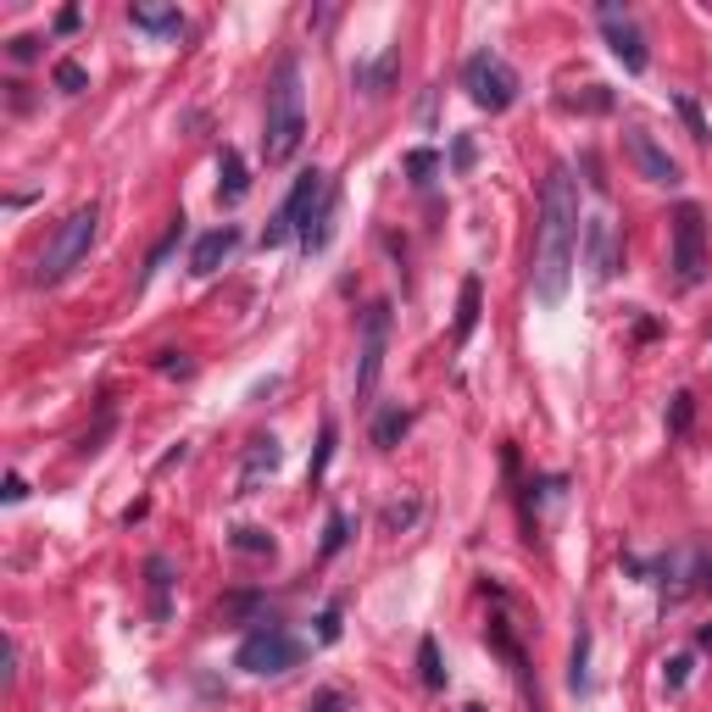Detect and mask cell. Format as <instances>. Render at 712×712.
I'll use <instances>...</instances> for the list:
<instances>
[{
	"instance_id": "6da1fadb",
	"label": "cell",
	"mask_w": 712,
	"mask_h": 712,
	"mask_svg": "<svg viewBox=\"0 0 712 712\" xmlns=\"http://www.w3.org/2000/svg\"><path fill=\"white\" fill-rule=\"evenodd\" d=\"M579 189H574V173L557 162L546 173V189H540V251H535V301L540 306H563L568 284H574V256H579Z\"/></svg>"
},
{
	"instance_id": "7a4b0ae2",
	"label": "cell",
	"mask_w": 712,
	"mask_h": 712,
	"mask_svg": "<svg viewBox=\"0 0 712 712\" xmlns=\"http://www.w3.org/2000/svg\"><path fill=\"white\" fill-rule=\"evenodd\" d=\"M301 145H306V89H301V61L284 56V61L273 67V84H267L262 156H267V167H284V162H295Z\"/></svg>"
},
{
	"instance_id": "3957f363",
	"label": "cell",
	"mask_w": 712,
	"mask_h": 712,
	"mask_svg": "<svg viewBox=\"0 0 712 712\" xmlns=\"http://www.w3.org/2000/svg\"><path fill=\"white\" fill-rule=\"evenodd\" d=\"M95 228H100V212L95 206H78V212H67L61 223H56V234L45 240V251H39V262H33V284L45 290V284H61L84 256H89V245H95Z\"/></svg>"
},
{
	"instance_id": "277c9868",
	"label": "cell",
	"mask_w": 712,
	"mask_h": 712,
	"mask_svg": "<svg viewBox=\"0 0 712 712\" xmlns=\"http://www.w3.org/2000/svg\"><path fill=\"white\" fill-rule=\"evenodd\" d=\"M462 89H468V100L479 106V111H507L513 100H518V67L501 56V50H474L468 61H462Z\"/></svg>"
},
{
	"instance_id": "5b68a950",
	"label": "cell",
	"mask_w": 712,
	"mask_h": 712,
	"mask_svg": "<svg viewBox=\"0 0 712 712\" xmlns=\"http://www.w3.org/2000/svg\"><path fill=\"white\" fill-rule=\"evenodd\" d=\"M301 641L284 630V624H256L245 641H240V652H234V669H245V674H290L295 663H301Z\"/></svg>"
},
{
	"instance_id": "8992f818",
	"label": "cell",
	"mask_w": 712,
	"mask_h": 712,
	"mask_svg": "<svg viewBox=\"0 0 712 712\" xmlns=\"http://www.w3.org/2000/svg\"><path fill=\"white\" fill-rule=\"evenodd\" d=\"M669 234H674V279H680V290H696L708 279V212L685 201L674 212Z\"/></svg>"
},
{
	"instance_id": "52a82bcc",
	"label": "cell",
	"mask_w": 712,
	"mask_h": 712,
	"mask_svg": "<svg viewBox=\"0 0 712 712\" xmlns=\"http://www.w3.org/2000/svg\"><path fill=\"white\" fill-rule=\"evenodd\" d=\"M323 189H329V178H323L318 167H306V173L295 178V189L284 195V206L273 212V223L262 228V251H273V245H284L290 234H301V223H306V212L323 201Z\"/></svg>"
},
{
	"instance_id": "ba28073f",
	"label": "cell",
	"mask_w": 712,
	"mask_h": 712,
	"mask_svg": "<svg viewBox=\"0 0 712 712\" xmlns=\"http://www.w3.org/2000/svg\"><path fill=\"white\" fill-rule=\"evenodd\" d=\"M384 351H390V301H373L362 312V357H357V401H368L384 379Z\"/></svg>"
},
{
	"instance_id": "9c48e42d",
	"label": "cell",
	"mask_w": 712,
	"mask_h": 712,
	"mask_svg": "<svg viewBox=\"0 0 712 712\" xmlns=\"http://www.w3.org/2000/svg\"><path fill=\"white\" fill-rule=\"evenodd\" d=\"M596 17H602V33H607L613 56H618V61H624L630 72H646V67H652V50H646V33L635 28V17H630V11H624L618 0H607V6H602Z\"/></svg>"
},
{
	"instance_id": "30bf717a",
	"label": "cell",
	"mask_w": 712,
	"mask_h": 712,
	"mask_svg": "<svg viewBox=\"0 0 712 712\" xmlns=\"http://www.w3.org/2000/svg\"><path fill=\"white\" fill-rule=\"evenodd\" d=\"M585 262H591V279L596 284H607L618 267H624V245H618V234H613V223L607 217H585Z\"/></svg>"
},
{
	"instance_id": "8fae6325",
	"label": "cell",
	"mask_w": 712,
	"mask_h": 712,
	"mask_svg": "<svg viewBox=\"0 0 712 712\" xmlns=\"http://www.w3.org/2000/svg\"><path fill=\"white\" fill-rule=\"evenodd\" d=\"M624 145H630V162L641 167V178H652V184H680V162H674L646 128H630Z\"/></svg>"
},
{
	"instance_id": "7c38bea8",
	"label": "cell",
	"mask_w": 712,
	"mask_h": 712,
	"mask_svg": "<svg viewBox=\"0 0 712 712\" xmlns=\"http://www.w3.org/2000/svg\"><path fill=\"white\" fill-rule=\"evenodd\" d=\"M234 251H240V228H234V223L206 228V234L189 245V273H195V279H212V273H217V267H223Z\"/></svg>"
},
{
	"instance_id": "4fadbf2b",
	"label": "cell",
	"mask_w": 712,
	"mask_h": 712,
	"mask_svg": "<svg viewBox=\"0 0 712 712\" xmlns=\"http://www.w3.org/2000/svg\"><path fill=\"white\" fill-rule=\"evenodd\" d=\"M279 462H284V446H279L273 435L251 440L245 468H240V496H256V485H262V479H273V474H279Z\"/></svg>"
},
{
	"instance_id": "5bb4252c",
	"label": "cell",
	"mask_w": 712,
	"mask_h": 712,
	"mask_svg": "<svg viewBox=\"0 0 712 712\" xmlns=\"http://www.w3.org/2000/svg\"><path fill=\"white\" fill-rule=\"evenodd\" d=\"M217 206H240L245 195H251V167H245V156L234 150V145H223V162H217Z\"/></svg>"
},
{
	"instance_id": "9a60e30c",
	"label": "cell",
	"mask_w": 712,
	"mask_h": 712,
	"mask_svg": "<svg viewBox=\"0 0 712 712\" xmlns=\"http://www.w3.org/2000/svg\"><path fill=\"white\" fill-rule=\"evenodd\" d=\"M301 251L306 256H318V251H329V240H334V189H323V201L306 212V223H301Z\"/></svg>"
},
{
	"instance_id": "2e32d148",
	"label": "cell",
	"mask_w": 712,
	"mask_h": 712,
	"mask_svg": "<svg viewBox=\"0 0 712 712\" xmlns=\"http://www.w3.org/2000/svg\"><path fill=\"white\" fill-rule=\"evenodd\" d=\"M145 591H150V618L167 624V618H173V563H167L162 552L145 557Z\"/></svg>"
},
{
	"instance_id": "e0dca14e",
	"label": "cell",
	"mask_w": 712,
	"mask_h": 712,
	"mask_svg": "<svg viewBox=\"0 0 712 712\" xmlns=\"http://www.w3.org/2000/svg\"><path fill=\"white\" fill-rule=\"evenodd\" d=\"M128 22H134L139 33H162V39H178V33H184V11H178V6H134Z\"/></svg>"
},
{
	"instance_id": "ac0fdd59",
	"label": "cell",
	"mask_w": 712,
	"mask_h": 712,
	"mask_svg": "<svg viewBox=\"0 0 712 712\" xmlns=\"http://www.w3.org/2000/svg\"><path fill=\"white\" fill-rule=\"evenodd\" d=\"M396 67H401V50L390 45L373 67H362L357 72V89H368V95H390V84H396Z\"/></svg>"
},
{
	"instance_id": "d6986e66",
	"label": "cell",
	"mask_w": 712,
	"mask_h": 712,
	"mask_svg": "<svg viewBox=\"0 0 712 712\" xmlns=\"http://www.w3.org/2000/svg\"><path fill=\"white\" fill-rule=\"evenodd\" d=\"M479 306H485V284L479 279H462V295H457V340H474Z\"/></svg>"
},
{
	"instance_id": "ffe728a7",
	"label": "cell",
	"mask_w": 712,
	"mask_h": 712,
	"mask_svg": "<svg viewBox=\"0 0 712 712\" xmlns=\"http://www.w3.org/2000/svg\"><path fill=\"white\" fill-rule=\"evenodd\" d=\"M407 429H412V412H407V407H384V412L373 418V446H384V451H396Z\"/></svg>"
},
{
	"instance_id": "44dd1931",
	"label": "cell",
	"mask_w": 712,
	"mask_h": 712,
	"mask_svg": "<svg viewBox=\"0 0 712 712\" xmlns=\"http://www.w3.org/2000/svg\"><path fill=\"white\" fill-rule=\"evenodd\" d=\"M178 240H184V217H173V228H167V234H162V240L150 245V256H145V273H139V284H150V279H156V273L167 267V256L178 251Z\"/></svg>"
},
{
	"instance_id": "7402d4cb",
	"label": "cell",
	"mask_w": 712,
	"mask_h": 712,
	"mask_svg": "<svg viewBox=\"0 0 712 712\" xmlns=\"http://www.w3.org/2000/svg\"><path fill=\"white\" fill-rule=\"evenodd\" d=\"M418 674H423L429 691H446V663H440V641H435V635L418 641Z\"/></svg>"
},
{
	"instance_id": "603a6c76",
	"label": "cell",
	"mask_w": 712,
	"mask_h": 712,
	"mask_svg": "<svg viewBox=\"0 0 712 712\" xmlns=\"http://www.w3.org/2000/svg\"><path fill=\"white\" fill-rule=\"evenodd\" d=\"M334 440H340V423H334V418H323V429H318V451H312V468H306V479H312V485L329 474V462H334Z\"/></svg>"
},
{
	"instance_id": "cb8c5ba5",
	"label": "cell",
	"mask_w": 712,
	"mask_h": 712,
	"mask_svg": "<svg viewBox=\"0 0 712 712\" xmlns=\"http://www.w3.org/2000/svg\"><path fill=\"white\" fill-rule=\"evenodd\" d=\"M568 685H574L579 696H591V630H579V641H574V669H568Z\"/></svg>"
},
{
	"instance_id": "d4e9b609",
	"label": "cell",
	"mask_w": 712,
	"mask_h": 712,
	"mask_svg": "<svg viewBox=\"0 0 712 712\" xmlns=\"http://www.w3.org/2000/svg\"><path fill=\"white\" fill-rule=\"evenodd\" d=\"M691 423H696V396H691V390H680V396L669 401V435L680 440V435H691Z\"/></svg>"
},
{
	"instance_id": "484cf974",
	"label": "cell",
	"mask_w": 712,
	"mask_h": 712,
	"mask_svg": "<svg viewBox=\"0 0 712 712\" xmlns=\"http://www.w3.org/2000/svg\"><path fill=\"white\" fill-rule=\"evenodd\" d=\"M234 552H245V557H273V535H267L262 524H245V529H234Z\"/></svg>"
},
{
	"instance_id": "4316f807",
	"label": "cell",
	"mask_w": 712,
	"mask_h": 712,
	"mask_svg": "<svg viewBox=\"0 0 712 712\" xmlns=\"http://www.w3.org/2000/svg\"><path fill=\"white\" fill-rule=\"evenodd\" d=\"M301 712H357V702H351L345 691L323 685V691H312V696H306V708H301Z\"/></svg>"
},
{
	"instance_id": "83f0119b",
	"label": "cell",
	"mask_w": 712,
	"mask_h": 712,
	"mask_svg": "<svg viewBox=\"0 0 712 712\" xmlns=\"http://www.w3.org/2000/svg\"><path fill=\"white\" fill-rule=\"evenodd\" d=\"M56 89H61V95H84V89H89V72H84L78 61H56Z\"/></svg>"
},
{
	"instance_id": "f1b7e54d",
	"label": "cell",
	"mask_w": 712,
	"mask_h": 712,
	"mask_svg": "<svg viewBox=\"0 0 712 712\" xmlns=\"http://www.w3.org/2000/svg\"><path fill=\"white\" fill-rule=\"evenodd\" d=\"M345 540H351V518L345 513H329V524H323V557H334Z\"/></svg>"
},
{
	"instance_id": "f546056e",
	"label": "cell",
	"mask_w": 712,
	"mask_h": 712,
	"mask_svg": "<svg viewBox=\"0 0 712 712\" xmlns=\"http://www.w3.org/2000/svg\"><path fill=\"white\" fill-rule=\"evenodd\" d=\"M156 373H167V379H189L195 362H189V351H156Z\"/></svg>"
},
{
	"instance_id": "4dcf8cb0",
	"label": "cell",
	"mask_w": 712,
	"mask_h": 712,
	"mask_svg": "<svg viewBox=\"0 0 712 712\" xmlns=\"http://www.w3.org/2000/svg\"><path fill=\"white\" fill-rule=\"evenodd\" d=\"M407 173H412V184H429V178L440 173V156H435V150H412V156H407Z\"/></svg>"
},
{
	"instance_id": "1f68e13d",
	"label": "cell",
	"mask_w": 712,
	"mask_h": 712,
	"mask_svg": "<svg viewBox=\"0 0 712 712\" xmlns=\"http://www.w3.org/2000/svg\"><path fill=\"white\" fill-rule=\"evenodd\" d=\"M407 524H418V501H396V507H384V529H407Z\"/></svg>"
},
{
	"instance_id": "d6a6232c",
	"label": "cell",
	"mask_w": 712,
	"mask_h": 712,
	"mask_svg": "<svg viewBox=\"0 0 712 712\" xmlns=\"http://www.w3.org/2000/svg\"><path fill=\"white\" fill-rule=\"evenodd\" d=\"M6 50H11V61H22V67H28V61H39V39H33V33H17Z\"/></svg>"
},
{
	"instance_id": "836d02e7",
	"label": "cell",
	"mask_w": 712,
	"mask_h": 712,
	"mask_svg": "<svg viewBox=\"0 0 712 712\" xmlns=\"http://www.w3.org/2000/svg\"><path fill=\"white\" fill-rule=\"evenodd\" d=\"M318 641H340V602H329L318 613Z\"/></svg>"
},
{
	"instance_id": "e575fe53",
	"label": "cell",
	"mask_w": 712,
	"mask_h": 712,
	"mask_svg": "<svg viewBox=\"0 0 712 712\" xmlns=\"http://www.w3.org/2000/svg\"><path fill=\"white\" fill-rule=\"evenodd\" d=\"M451 167H457V173H462V167H474V139H468V134H457V139H451Z\"/></svg>"
},
{
	"instance_id": "d590c367",
	"label": "cell",
	"mask_w": 712,
	"mask_h": 712,
	"mask_svg": "<svg viewBox=\"0 0 712 712\" xmlns=\"http://www.w3.org/2000/svg\"><path fill=\"white\" fill-rule=\"evenodd\" d=\"M663 680H669V691H685V680H691V657H674Z\"/></svg>"
},
{
	"instance_id": "8d00e7d4",
	"label": "cell",
	"mask_w": 712,
	"mask_h": 712,
	"mask_svg": "<svg viewBox=\"0 0 712 712\" xmlns=\"http://www.w3.org/2000/svg\"><path fill=\"white\" fill-rule=\"evenodd\" d=\"M256 607H262L256 596H228L223 602V618H240V613H256Z\"/></svg>"
},
{
	"instance_id": "74e56055",
	"label": "cell",
	"mask_w": 712,
	"mask_h": 712,
	"mask_svg": "<svg viewBox=\"0 0 712 712\" xmlns=\"http://www.w3.org/2000/svg\"><path fill=\"white\" fill-rule=\"evenodd\" d=\"M680 111H685V123H691V134H696V139H708V123H702V111H696L691 100H680Z\"/></svg>"
},
{
	"instance_id": "f35d334b",
	"label": "cell",
	"mask_w": 712,
	"mask_h": 712,
	"mask_svg": "<svg viewBox=\"0 0 712 712\" xmlns=\"http://www.w3.org/2000/svg\"><path fill=\"white\" fill-rule=\"evenodd\" d=\"M78 22H84V11H78V6H67V11H61V17H56V33H72V28H78Z\"/></svg>"
},
{
	"instance_id": "ab89813d",
	"label": "cell",
	"mask_w": 712,
	"mask_h": 712,
	"mask_svg": "<svg viewBox=\"0 0 712 712\" xmlns=\"http://www.w3.org/2000/svg\"><path fill=\"white\" fill-rule=\"evenodd\" d=\"M22 496H28V485H22V479H17V474H6V501H11V507H17V501H22Z\"/></svg>"
},
{
	"instance_id": "60d3db41",
	"label": "cell",
	"mask_w": 712,
	"mask_h": 712,
	"mask_svg": "<svg viewBox=\"0 0 712 712\" xmlns=\"http://www.w3.org/2000/svg\"><path fill=\"white\" fill-rule=\"evenodd\" d=\"M696 646H712V630H702V635H696Z\"/></svg>"
},
{
	"instance_id": "b9f144b4",
	"label": "cell",
	"mask_w": 712,
	"mask_h": 712,
	"mask_svg": "<svg viewBox=\"0 0 712 712\" xmlns=\"http://www.w3.org/2000/svg\"><path fill=\"white\" fill-rule=\"evenodd\" d=\"M462 712H485V708H479V702H468V708H462Z\"/></svg>"
},
{
	"instance_id": "7bdbcfd3",
	"label": "cell",
	"mask_w": 712,
	"mask_h": 712,
	"mask_svg": "<svg viewBox=\"0 0 712 712\" xmlns=\"http://www.w3.org/2000/svg\"><path fill=\"white\" fill-rule=\"evenodd\" d=\"M708 585H712V563H708Z\"/></svg>"
}]
</instances>
